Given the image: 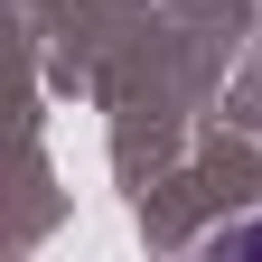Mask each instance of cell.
<instances>
[{
  "label": "cell",
  "instance_id": "obj_1",
  "mask_svg": "<svg viewBox=\"0 0 262 262\" xmlns=\"http://www.w3.org/2000/svg\"><path fill=\"white\" fill-rule=\"evenodd\" d=\"M215 253H262V225H234V234H215Z\"/></svg>",
  "mask_w": 262,
  "mask_h": 262
}]
</instances>
